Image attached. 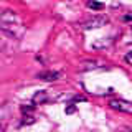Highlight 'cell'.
<instances>
[{"instance_id":"6da1fadb","label":"cell","mask_w":132,"mask_h":132,"mask_svg":"<svg viewBox=\"0 0 132 132\" xmlns=\"http://www.w3.org/2000/svg\"><path fill=\"white\" fill-rule=\"evenodd\" d=\"M0 28L10 36H20L22 33V22L18 15L12 10H7L0 15Z\"/></svg>"},{"instance_id":"7a4b0ae2","label":"cell","mask_w":132,"mask_h":132,"mask_svg":"<svg viewBox=\"0 0 132 132\" xmlns=\"http://www.w3.org/2000/svg\"><path fill=\"white\" fill-rule=\"evenodd\" d=\"M107 22H109V20H107V16L99 15V16H94V18H89L88 22H84V23L81 25V28H82V30H96V28L104 27Z\"/></svg>"},{"instance_id":"3957f363","label":"cell","mask_w":132,"mask_h":132,"mask_svg":"<svg viewBox=\"0 0 132 132\" xmlns=\"http://www.w3.org/2000/svg\"><path fill=\"white\" fill-rule=\"evenodd\" d=\"M109 107L114 109V111L127 112V114L132 112V104L129 101H124V99H112V101H109Z\"/></svg>"},{"instance_id":"277c9868","label":"cell","mask_w":132,"mask_h":132,"mask_svg":"<svg viewBox=\"0 0 132 132\" xmlns=\"http://www.w3.org/2000/svg\"><path fill=\"white\" fill-rule=\"evenodd\" d=\"M36 78L41 81H48V82H51V81H58L61 78V73L60 71H43V73H38L36 74Z\"/></svg>"},{"instance_id":"5b68a950","label":"cell","mask_w":132,"mask_h":132,"mask_svg":"<svg viewBox=\"0 0 132 132\" xmlns=\"http://www.w3.org/2000/svg\"><path fill=\"white\" fill-rule=\"evenodd\" d=\"M46 101H48L46 91H36V93L33 94V99H31L33 104H43V102H46Z\"/></svg>"},{"instance_id":"8992f818","label":"cell","mask_w":132,"mask_h":132,"mask_svg":"<svg viewBox=\"0 0 132 132\" xmlns=\"http://www.w3.org/2000/svg\"><path fill=\"white\" fill-rule=\"evenodd\" d=\"M97 68V61H82V63L78 66L79 71H91V69H96Z\"/></svg>"},{"instance_id":"52a82bcc","label":"cell","mask_w":132,"mask_h":132,"mask_svg":"<svg viewBox=\"0 0 132 132\" xmlns=\"http://www.w3.org/2000/svg\"><path fill=\"white\" fill-rule=\"evenodd\" d=\"M111 43H112V40H97V41H94V43H93V48H96V50L106 48V46H109Z\"/></svg>"},{"instance_id":"ba28073f","label":"cell","mask_w":132,"mask_h":132,"mask_svg":"<svg viewBox=\"0 0 132 132\" xmlns=\"http://www.w3.org/2000/svg\"><path fill=\"white\" fill-rule=\"evenodd\" d=\"M30 124H35V117L33 116H23L22 126H30Z\"/></svg>"},{"instance_id":"9c48e42d","label":"cell","mask_w":132,"mask_h":132,"mask_svg":"<svg viewBox=\"0 0 132 132\" xmlns=\"http://www.w3.org/2000/svg\"><path fill=\"white\" fill-rule=\"evenodd\" d=\"M102 7L104 5L99 3V2H88V8H91V10H101Z\"/></svg>"},{"instance_id":"30bf717a","label":"cell","mask_w":132,"mask_h":132,"mask_svg":"<svg viewBox=\"0 0 132 132\" xmlns=\"http://www.w3.org/2000/svg\"><path fill=\"white\" fill-rule=\"evenodd\" d=\"M33 109H35V106H33V104H25V106H22V107H20V111H22V112L23 114H30V112H33Z\"/></svg>"},{"instance_id":"8fae6325","label":"cell","mask_w":132,"mask_h":132,"mask_svg":"<svg viewBox=\"0 0 132 132\" xmlns=\"http://www.w3.org/2000/svg\"><path fill=\"white\" fill-rule=\"evenodd\" d=\"M64 112H66V114H74V112H76V106H74V104H69V106L64 109Z\"/></svg>"},{"instance_id":"7c38bea8","label":"cell","mask_w":132,"mask_h":132,"mask_svg":"<svg viewBox=\"0 0 132 132\" xmlns=\"http://www.w3.org/2000/svg\"><path fill=\"white\" fill-rule=\"evenodd\" d=\"M73 101H74V102H84V101H86V97H84V96H74V97H73Z\"/></svg>"},{"instance_id":"4fadbf2b","label":"cell","mask_w":132,"mask_h":132,"mask_svg":"<svg viewBox=\"0 0 132 132\" xmlns=\"http://www.w3.org/2000/svg\"><path fill=\"white\" fill-rule=\"evenodd\" d=\"M126 63H127V64H130V63H132V60H130V51L126 55Z\"/></svg>"},{"instance_id":"5bb4252c","label":"cell","mask_w":132,"mask_h":132,"mask_svg":"<svg viewBox=\"0 0 132 132\" xmlns=\"http://www.w3.org/2000/svg\"><path fill=\"white\" fill-rule=\"evenodd\" d=\"M124 132H132V130L129 129V127H127V129H124Z\"/></svg>"}]
</instances>
